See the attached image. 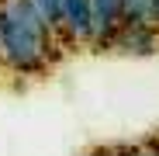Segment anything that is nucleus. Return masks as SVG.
Wrapping results in <instances>:
<instances>
[{
  "instance_id": "f03ea898",
  "label": "nucleus",
  "mask_w": 159,
  "mask_h": 156,
  "mask_svg": "<svg viewBox=\"0 0 159 156\" xmlns=\"http://www.w3.org/2000/svg\"><path fill=\"white\" fill-rule=\"evenodd\" d=\"M111 49H121V52H135V56H152L159 49V28L152 24H135V21H121L118 31L107 38Z\"/></svg>"
},
{
  "instance_id": "7ed1b4c3",
  "label": "nucleus",
  "mask_w": 159,
  "mask_h": 156,
  "mask_svg": "<svg viewBox=\"0 0 159 156\" xmlns=\"http://www.w3.org/2000/svg\"><path fill=\"white\" fill-rule=\"evenodd\" d=\"M59 28L66 31L69 42H93V11H90V0H62Z\"/></svg>"
},
{
  "instance_id": "423d86ee",
  "label": "nucleus",
  "mask_w": 159,
  "mask_h": 156,
  "mask_svg": "<svg viewBox=\"0 0 159 156\" xmlns=\"http://www.w3.org/2000/svg\"><path fill=\"white\" fill-rule=\"evenodd\" d=\"M131 153H135V149H125V146H97L87 156H131Z\"/></svg>"
},
{
  "instance_id": "20e7f679",
  "label": "nucleus",
  "mask_w": 159,
  "mask_h": 156,
  "mask_svg": "<svg viewBox=\"0 0 159 156\" xmlns=\"http://www.w3.org/2000/svg\"><path fill=\"white\" fill-rule=\"evenodd\" d=\"M90 11H93V42L107 45V38L118 31L125 17V0H90Z\"/></svg>"
},
{
  "instance_id": "39448f33",
  "label": "nucleus",
  "mask_w": 159,
  "mask_h": 156,
  "mask_svg": "<svg viewBox=\"0 0 159 156\" xmlns=\"http://www.w3.org/2000/svg\"><path fill=\"white\" fill-rule=\"evenodd\" d=\"M28 7L48 24V28H59V11H62V0H28Z\"/></svg>"
},
{
  "instance_id": "f257e3e1",
  "label": "nucleus",
  "mask_w": 159,
  "mask_h": 156,
  "mask_svg": "<svg viewBox=\"0 0 159 156\" xmlns=\"http://www.w3.org/2000/svg\"><path fill=\"white\" fill-rule=\"evenodd\" d=\"M48 24L28 7V0H0V63L17 73H38L52 49Z\"/></svg>"
},
{
  "instance_id": "0eeeda50",
  "label": "nucleus",
  "mask_w": 159,
  "mask_h": 156,
  "mask_svg": "<svg viewBox=\"0 0 159 156\" xmlns=\"http://www.w3.org/2000/svg\"><path fill=\"white\" fill-rule=\"evenodd\" d=\"M131 156H159V149H149V153H131Z\"/></svg>"
}]
</instances>
